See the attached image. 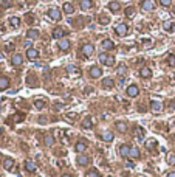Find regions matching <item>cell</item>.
I'll list each match as a JSON object with an SVG mask.
<instances>
[{
	"instance_id": "6da1fadb",
	"label": "cell",
	"mask_w": 175,
	"mask_h": 177,
	"mask_svg": "<svg viewBox=\"0 0 175 177\" xmlns=\"http://www.w3.org/2000/svg\"><path fill=\"white\" fill-rule=\"evenodd\" d=\"M127 31H129V28H127L126 23H118L116 25V34L118 36H126Z\"/></svg>"
},
{
	"instance_id": "7a4b0ae2",
	"label": "cell",
	"mask_w": 175,
	"mask_h": 177,
	"mask_svg": "<svg viewBox=\"0 0 175 177\" xmlns=\"http://www.w3.org/2000/svg\"><path fill=\"white\" fill-rule=\"evenodd\" d=\"M81 50H82V55H84V56H91L93 52H95V48H93L91 44H84Z\"/></svg>"
},
{
	"instance_id": "3957f363",
	"label": "cell",
	"mask_w": 175,
	"mask_h": 177,
	"mask_svg": "<svg viewBox=\"0 0 175 177\" xmlns=\"http://www.w3.org/2000/svg\"><path fill=\"white\" fill-rule=\"evenodd\" d=\"M138 93H140V89H138V86H136V84H132V86H129V87H127V95H129L130 98H135Z\"/></svg>"
},
{
	"instance_id": "277c9868",
	"label": "cell",
	"mask_w": 175,
	"mask_h": 177,
	"mask_svg": "<svg viewBox=\"0 0 175 177\" xmlns=\"http://www.w3.org/2000/svg\"><path fill=\"white\" fill-rule=\"evenodd\" d=\"M48 16H50V17H51L53 20H59L62 14H61V11H59L58 8H51V10H50V11H48Z\"/></svg>"
},
{
	"instance_id": "5b68a950",
	"label": "cell",
	"mask_w": 175,
	"mask_h": 177,
	"mask_svg": "<svg viewBox=\"0 0 175 177\" xmlns=\"http://www.w3.org/2000/svg\"><path fill=\"white\" fill-rule=\"evenodd\" d=\"M64 34H65V30H64L62 27H56V28L53 30V37H54V39H62Z\"/></svg>"
},
{
	"instance_id": "8992f818",
	"label": "cell",
	"mask_w": 175,
	"mask_h": 177,
	"mask_svg": "<svg viewBox=\"0 0 175 177\" xmlns=\"http://www.w3.org/2000/svg\"><path fill=\"white\" fill-rule=\"evenodd\" d=\"M85 149H87V144H85V141H82V140L74 144V151H76V152H79V154H82Z\"/></svg>"
},
{
	"instance_id": "52a82bcc",
	"label": "cell",
	"mask_w": 175,
	"mask_h": 177,
	"mask_svg": "<svg viewBox=\"0 0 175 177\" xmlns=\"http://www.w3.org/2000/svg\"><path fill=\"white\" fill-rule=\"evenodd\" d=\"M141 8H143L144 11H152V10H154V2H152V0H143Z\"/></svg>"
},
{
	"instance_id": "ba28073f",
	"label": "cell",
	"mask_w": 175,
	"mask_h": 177,
	"mask_svg": "<svg viewBox=\"0 0 175 177\" xmlns=\"http://www.w3.org/2000/svg\"><path fill=\"white\" fill-rule=\"evenodd\" d=\"M70 47H71V44H70L68 39H61V40H59V48L64 50V52H68Z\"/></svg>"
},
{
	"instance_id": "9c48e42d",
	"label": "cell",
	"mask_w": 175,
	"mask_h": 177,
	"mask_svg": "<svg viewBox=\"0 0 175 177\" xmlns=\"http://www.w3.org/2000/svg\"><path fill=\"white\" fill-rule=\"evenodd\" d=\"M101 47L106 50V52H109V50H113V48H115V44H113L110 39H104L102 44H101Z\"/></svg>"
},
{
	"instance_id": "30bf717a",
	"label": "cell",
	"mask_w": 175,
	"mask_h": 177,
	"mask_svg": "<svg viewBox=\"0 0 175 177\" xmlns=\"http://www.w3.org/2000/svg\"><path fill=\"white\" fill-rule=\"evenodd\" d=\"M36 163L33 162V160H25V169H27L28 172H34L36 171Z\"/></svg>"
},
{
	"instance_id": "8fae6325",
	"label": "cell",
	"mask_w": 175,
	"mask_h": 177,
	"mask_svg": "<svg viewBox=\"0 0 175 177\" xmlns=\"http://www.w3.org/2000/svg\"><path fill=\"white\" fill-rule=\"evenodd\" d=\"M22 62H23V56H22V55H14V56L11 58V64L16 65V67L22 65Z\"/></svg>"
},
{
	"instance_id": "7c38bea8",
	"label": "cell",
	"mask_w": 175,
	"mask_h": 177,
	"mask_svg": "<svg viewBox=\"0 0 175 177\" xmlns=\"http://www.w3.org/2000/svg\"><path fill=\"white\" fill-rule=\"evenodd\" d=\"M151 110L152 112H161L163 110V104L161 103H158V101H152V103H151Z\"/></svg>"
},
{
	"instance_id": "4fadbf2b",
	"label": "cell",
	"mask_w": 175,
	"mask_h": 177,
	"mask_svg": "<svg viewBox=\"0 0 175 177\" xmlns=\"http://www.w3.org/2000/svg\"><path fill=\"white\" fill-rule=\"evenodd\" d=\"M140 75H141V78L147 79V78H151V76H152V70L149 68V67H143L141 71H140Z\"/></svg>"
},
{
	"instance_id": "5bb4252c",
	"label": "cell",
	"mask_w": 175,
	"mask_h": 177,
	"mask_svg": "<svg viewBox=\"0 0 175 177\" xmlns=\"http://www.w3.org/2000/svg\"><path fill=\"white\" fill-rule=\"evenodd\" d=\"M101 75H102V70L99 68V67H91L90 68V76L91 78H99Z\"/></svg>"
},
{
	"instance_id": "9a60e30c",
	"label": "cell",
	"mask_w": 175,
	"mask_h": 177,
	"mask_svg": "<svg viewBox=\"0 0 175 177\" xmlns=\"http://www.w3.org/2000/svg\"><path fill=\"white\" fill-rule=\"evenodd\" d=\"M9 87V79L6 76H0V90H6Z\"/></svg>"
},
{
	"instance_id": "2e32d148",
	"label": "cell",
	"mask_w": 175,
	"mask_h": 177,
	"mask_svg": "<svg viewBox=\"0 0 175 177\" xmlns=\"http://www.w3.org/2000/svg\"><path fill=\"white\" fill-rule=\"evenodd\" d=\"M119 154H121L122 157H129V154H130V146L122 144V146L119 148Z\"/></svg>"
},
{
	"instance_id": "e0dca14e",
	"label": "cell",
	"mask_w": 175,
	"mask_h": 177,
	"mask_svg": "<svg viewBox=\"0 0 175 177\" xmlns=\"http://www.w3.org/2000/svg\"><path fill=\"white\" fill-rule=\"evenodd\" d=\"M90 163V159L87 156H78V165L79 166H87Z\"/></svg>"
},
{
	"instance_id": "ac0fdd59",
	"label": "cell",
	"mask_w": 175,
	"mask_h": 177,
	"mask_svg": "<svg viewBox=\"0 0 175 177\" xmlns=\"http://www.w3.org/2000/svg\"><path fill=\"white\" fill-rule=\"evenodd\" d=\"M27 56H28V59H36L39 56V52L36 48H28L27 50Z\"/></svg>"
},
{
	"instance_id": "d6986e66",
	"label": "cell",
	"mask_w": 175,
	"mask_h": 177,
	"mask_svg": "<svg viewBox=\"0 0 175 177\" xmlns=\"http://www.w3.org/2000/svg\"><path fill=\"white\" fill-rule=\"evenodd\" d=\"M91 6H93L91 0H81V10H82V11H87V10H90Z\"/></svg>"
},
{
	"instance_id": "ffe728a7",
	"label": "cell",
	"mask_w": 175,
	"mask_h": 177,
	"mask_svg": "<svg viewBox=\"0 0 175 177\" xmlns=\"http://www.w3.org/2000/svg\"><path fill=\"white\" fill-rule=\"evenodd\" d=\"M102 86H104L106 89H112V87H115V81H113L112 78H104V79H102Z\"/></svg>"
},
{
	"instance_id": "44dd1931",
	"label": "cell",
	"mask_w": 175,
	"mask_h": 177,
	"mask_svg": "<svg viewBox=\"0 0 175 177\" xmlns=\"http://www.w3.org/2000/svg\"><path fill=\"white\" fill-rule=\"evenodd\" d=\"M109 10H110V11H113V13H118V11L121 10L119 2H110V3H109Z\"/></svg>"
},
{
	"instance_id": "7402d4cb",
	"label": "cell",
	"mask_w": 175,
	"mask_h": 177,
	"mask_svg": "<svg viewBox=\"0 0 175 177\" xmlns=\"http://www.w3.org/2000/svg\"><path fill=\"white\" fill-rule=\"evenodd\" d=\"M43 143H45L47 146H53V144H54V137L50 135V134H47L45 138H43Z\"/></svg>"
},
{
	"instance_id": "603a6c76",
	"label": "cell",
	"mask_w": 175,
	"mask_h": 177,
	"mask_svg": "<svg viewBox=\"0 0 175 177\" xmlns=\"http://www.w3.org/2000/svg\"><path fill=\"white\" fill-rule=\"evenodd\" d=\"M13 166H14V160H13L11 157L5 159V162H3V168H5V169H13Z\"/></svg>"
},
{
	"instance_id": "cb8c5ba5",
	"label": "cell",
	"mask_w": 175,
	"mask_h": 177,
	"mask_svg": "<svg viewBox=\"0 0 175 177\" xmlns=\"http://www.w3.org/2000/svg\"><path fill=\"white\" fill-rule=\"evenodd\" d=\"M116 129L124 134V132L127 131V126H126V123H124V121H118V123H116Z\"/></svg>"
},
{
	"instance_id": "d4e9b609",
	"label": "cell",
	"mask_w": 175,
	"mask_h": 177,
	"mask_svg": "<svg viewBox=\"0 0 175 177\" xmlns=\"http://www.w3.org/2000/svg\"><path fill=\"white\" fill-rule=\"evenodd\" d=\"M129 157H132V159H138V157H140V149H138V148H130V154H129Z\"/></svg>"
},
{
	"instance_id": "484cf974",
	"label": "cell",
	"mask_w": 175,
	"mask_h": 177,
	"mask_svg": "<svg viewBox=\"0 0 175 177\" xmlns=\"http://www.w3.org/2000/svg\"><path fill=\"white\" fill-rule=\"evenodd\" d=\"M101 138H102L104 141H107V143H110V141L113 140V134H112V132H104V134L101 135Z\"/></svg>"
},
{
	"instance_id": "4316f807",
	"label": "cell",
	"mask_w": 175,
	"mask_h": 177,
	"mask_svg": "<svg viewBox=\"0 0 175 177\" xmlns=\"http://www.w3.org/2000/svg\"><path fill=\"white\" fill-rule=\"evenodd\" d=\"M82 128H84V129H91V128H93L91 118H85V120H84V123H82Z\"/></svg>"
},
{
	"instance_id": "83f0119b",
	"label": "cell",
	"mask_w": 175,
	"mask_h": 177,
	"mask_svg": "<svg viewBox=\"0 0 175 177\" xmlns=\"http://www.w3.org/2000/svg\"><path fill=\"white\" fill-rule=\"evenodd\" d=\"M9 25H11V27H14V28H17L19 25H20V19L19 17H11L9 19Z\"/></svg>"
},
{
	"instance_id": "f1b7e54d",
	"label": "cell",
	"mask_w": 175,
	"mask_h": 177,
	"mask_svg": "<svg viewBox=\"0 0 175 177\" xmlns=\"http://www.w3.org/2000/svg\"><path fill=\"white\" fill-rule=\"evenodd\" d=\"M62 8H64V11H65L67 14H71V13L74 11L73 5H71V3H68V2H67V3H64V6H62Z\"/></svg>"
},
{
	"instance_id": "f546056e",
	"label": "cell",
	"mask_w": 175,
	"mask_h": 177,
	"mask_svg": "<svg viewBox=\"0 0 175 177\" xmlns=\"http://www.w3.org/2000/svg\"><path fill=\"white\" fill-rule=\"evenodd\" d=\"M27 36H28V39H36L37 36H39V31L37 30H28V33H27Z\"/></svg>"
},
{
	"instance_id": "4dcf8cb0",
	"label": "cell",
	"mask_w": 175,
	"mask_h": 177,
	"mask_svg": "<svg viewBox=\"0 0 175 177\" xmlns=\"http://www.w3.org/2000/svg\"><path fill=\"white\" fill-rule=\"evenodd\" d=\"M166 160H167V163H169V165L175 166V154H173V152H169V154H167V157H166Z\"/></svg>"
},
{
	"instance_id": "1f68e13d",
	"label": "cell",
	"mask_w": 175,
	"mask_h": 177,
	"mask_svg": "<svg viewBox=\"0 0 175 177\" xmlns=\"http://www.w3.org/2000/svg\"><path fill=\"white\" fill-rule=\"evenodd\" d=\"M124 13H126L127 17H133L135 16V8L133 6H127L126 10H124Z\"/></svg>"
},
{
	"instance_id": "d6a6232c",
	"label": "cell",
	"mask_w": 175,
	"mask_h": 177,
	"mask_svg": "<svg viewBox=\"0 0 175 177\" xmlns=\"http://www.w3.org/2000/svg\"><path fill=\"white\" fill-rule=\"evenodd\" d=\"M34 106H36V109H39V110H40V109H43V107H45V103H43L42 99H36V101H34Z\"/></svg>"
},
{
	"instance_id": "836d02e7",
	"label": "cell",
	"mask_w": 175,
	"mask_h": 177,
	"mask_svg": "<svg viewBox=\"0 0 175 177\" xmlns=\"http://www.w3.org/2000/svg\"><path fill=\"white\" fill-rule=\"evenodd\" d=\"M87 177H101V174H99L96 169H90V171L87 172Z\"/></svg>"
},
{
	"instance_id": "e575fe53",
	"label": "cell",
	"mask_w": 175,
	"mask_h": 177,
	"mask_svg": "<svg viewBox=\"0 0 175 177\" xmlns=\"http://www.w3.org/2000/svg\"><path fill=\"white\" fill-rule=\"evenodd\" d=\"M107 58H109V56H107V53H101V55L98 56V61H99V62H102V64H106Z\"/></svg>"
},
{
	"instance_id": "d590c367",
	"label": "cell",
	"mask_w": 175,
	"mask_h": 177,
	"mask_svg": "<svg viewBox=\"0 0 175 177\" xmlns=\"http://www.w3.org/2000/svg\"><path fill=\"white\" fill-rule=\"evenodd\" d=\"M67 70H68L71 75H79V70H78L76 67H73V65H68V67H67Z\"/></svg>"
},
{
	"instance_id": "8d00e7d4",
	"label": "cell",
	"mask_w": 175,
	"mask_h": 177,
	"mask_svg": "<svg viewBox=\"0 0 175 177\" xmlns=\"http://www.w3.org/2000/svg\"><path fill=\"white\" fill-rule=\"evenodd\" d=\"M146 146H147V149H154V148L157 146V141H155V140H149V141L146 143Z\"/></svg>"
},
{
	"instance_id": "74e56055",
	"label": "cell",
	"mask_w": 175,
	"mask_h": 177,
	"mask_svg": "<svg viewBox=\"0 0 175 177\" xmlns=\"http://www.w3.org/2000/svg\"><path fill=\"white\" fill-rule=\"evenodd\" d=\"M126 71H127V68L124 67V65H119V67H118V70H116V73H118V75H121V76H122V75L126 73Z\"/></svg>"
},
{
	"instance_id": "f35d334b",
	"label": "cell",
	"mask_w": 175,
	"mask_h": 177,
	"mask_svg": "<svg viewBox=\"0 0 175 177\" xmlns=\"http://www.w3.org/2000/svg\"><path fill=\"white\" fill-rule=\"evenodd\" d=\"M110 20H109V17L107 16H101V17H99V23H102V25H107Z\"/></svg>"
},
{
	"instance_id": "ab89813d",
	"label": "cell",
	"mask_w": 175,
	"mask_h": 177,
	"mask_svg": "<svg viewBox=\"0 0 175 177\" xmlns=\"http://www.w3.org/2000/svg\"><path fill=\"white\" fill-rule=\"evenodd\" d=\"M106 65H107V67H112V65H115V59L109 56V58H107V61H106Z\"/></svg>"
},
{
	"instance_id": "60d3db41",
	"label": "cell",
	"mask_w": 175,
	"mask_h": 177,
	"mask_svg": "<svg viewBox=\"0 0 175 177\" xmlns=\"http://www.w3.org/2000/svg\"><path fill=\"white\" fill-rule=\"evenodd\" d=\"M135 131H136V134H138V138L141 140V138L144 137V131H143V128H136Z\"/></svg>"
},
{
	"instance_id": "b9f144b4",
	"label": "cell",
	"mask_w": 175,
	"mask_h": 177,
	"mask_svg": "<svg viewBox=\"0 0 175 177\" xmlns=\"http://www.w3.org/2000/svg\"><path fill=\"white\" fill-rule=\"evenodd\" d=\"M167 64H169V65H175V55H170V56L167 58Z\"/></svg>"
},
{
	"instance_id": "7bdbcfd3",
	"label": "cell",
	"mask_w": 175,
	"mask_h": 177,
	"mask_svg": "<svg viewBox=\"0 0 175 177\" xmlns=\"http://www.w3.org/2000/svg\"><path fill=\"white\" fill-rule=\"evenodd\" d=\"M160 3H161L163 6H170V3H172V0H160Z\"/></svg>"
},
{
	"instance_id": "ee69618b",
	"label": "cell",
	"mask_w": 175,
	"mask_h": 177,
	"mask_svg": "<svg viewBox=\"0 0 175 177\" xmlns=\"http://www.w3.org/2000/svg\"><path fill=\"white\" fill-rule=\"evenodd\" d=\"M25 47H27V48H31V39H27V40H25Z\"/></svg>"
},
{
	"instance_id": "f6af8a7d",
	"label": "cell",
	"mask_w": 175,
	"mask_h": 177,
	"mask_svg": "<svg viewBox=\"0 0 175 177\" xmlns=\"http://www.w3.org/2000/svg\"><path fill=\"white\" fill-rule=\"evenodd\" d=\"M11 5V0H3V6H9Z\"/></svg>"
},
{
	"instance_id": "bcb514c9",
	"label": "cell",
	"mask_w": 175,
	"mask_h": 177,
	"mask_svg": "<svg viewBox=\"0 0 175 177\" xmlns=\"http://www.w3.org/2000/svg\"><path fill=\"white\" fill-rule=\"evenodd\" d=\"M14 120H16V121H20V120H22V115H16Z\"/></svg>"
},
{
	"instance_id": "7dc6e473",
	"label": "cell",
	"mask_w": 175,
	"mask_h": 177,
	"mask_svg": "<svg viewBox=\"0 0 175 177\" xmlns=\"http://www.w3.org/2000/svg\"><path fill=\"white\" fill-rule=\"evenodd\" d=\"M166 177H175V172H169V174H167Z\"/></svg>"
},
{
	"instance_id": "c3c4849f",
	"label": "cell",
	"mask_w": 175,
	"mask_h": 177,
	"mask_svg": "<svg viewBox=\"0 0 175 177\" xmlns=\"http://www.w3.org/2000/svg\"><path fill=\"white\" fill-rule=\"evenodd\" d=\"M170 107H172V109H175V101H170Z\"/></svg>"
},
{
	"instance_id": "681fc988",
	"label": "cell",
	"mask_w": 175,
	"mask_h": 177,
	"mask_svg": "<svg viewBox=\"0 0 175 177\" xmlns=\"http://www.w3.org/2000/svg\"><path fill=\"white\" fill-rule=\"evenodd\" d=\"M170 31H173V33H175V22L172 23V28H170Z\"/></svg>"
},
{
	"instance_id": "f907efd6",
	"label": "cell",
	"mask_w": 175,
	"mask_h": 177,
	"mask_svg": "<svg viewBox=\"0 0 175 177\" xmlns=\"http://www.w3.org/2000/svg\"><path fill=\"white\" fill-rule=\"evenodd\" d=\"M62 177H73V175H70V174H64Z\"/></svg>"
},
{
	"instance_id": "816d5d0a",
	"label": "cell",
	"mask_w": 175,
	"mask_h": 177,
	"mask_svg": "<svg viewBox=\"0 0 175 177\" xmlns=\"http://www.w3.org/2000/svg\"><path fill=\"white\" fill-rule=\"evenodd\" d=\"M173 13H175V5H173Z\"/></svg>"
},
{
	"instance_id": "f5cc1de1",
	"label": "cell",
	"mask_w": 175,
	"mask_h": 177,
	"mask_svg": "<svg viewBox=\"0 0 175 177\" xmlns=\"http://www.w3.org/2000/svg\"><path fill=\"white\" fill-rule=\"evenodd\" d=\"M0 157H2V154H0Z\"/></svg>"
}]
</instances>
